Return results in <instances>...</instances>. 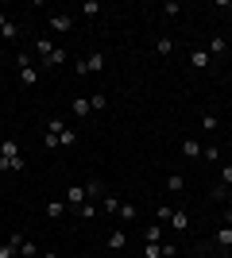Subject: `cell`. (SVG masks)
Listing matches in <instances>:
<instances>
[{
	"label": "cell",
	"instance_id": "9",
	"mask_svg": "<svg viewBox=\"0 0 232 258\" xmlns=\"http://www.w3.org/2000/svg\"><path fill=\"white\" fill-rule=\"evenodd\" d=\"M70 116H74V119H85V116H93V104H89L85 97H74V100H70Z\"/></svg>",
	"mask_w": 232,
	"mask_h": 258
},
{
	"label": "cell",
	"instance_id": "26",
	"mask_svg": "<svg viewBox=\"0 0 232 258\" xmlns=\"http://www.w3.org/2000/svg\"><path fill=\"white\" fill-rule=\"evenodd\" d=\"M201 158H205V162H221V147H213V143H209V147H201Z\"/></svg>",
	"mask_w": 232,
	"mask_h": 258
},
{
	"label": "cell",
	"instance_id": "4",
	"mask_svg": "<svg viewBox=\"0 0 232 258\" xmlns=\"http://www.w3.org/2000/svg\"><path fill=\"white\" fill-rule=\"evenodd\" d=\"M51 31L55 35H70L74 31V16H70V12H51Z\"/></svg>",
	"mask_w": 232,
	"mask_h": 258
},
{
	"label": "cell",
	"instance_id": "23",
	"mask_svg": "<svg viewBox=\"0 0 232 258\" xmlns=\"http://www.w3.org/2000/svg\"><path fill=\"white\" fill-rule=\"evenodd\" d=\"M144 235H147V243H163V224H155V227H144Z\"/></svg>",
	"mask_w": 232,
	"mask_h": 258
},
{
	"label": "cell",
	"instance_id": "7",
	"mask_svg": "<svg viewBox=\"0 0 232 258\" xmlns=\"http://www.w3.org/2000/svg\"><path fill=\"white\" fill-rule=\"evenodd\" d=\"M62 66H66V50L62 46H55L47 58H39V70H62Z\"/></svg>",
	"mask_w": 232,
	"mask_h": 258
},
{
	"label": "cell",
	"instance_id": "2",
	"mask_svg": "<svg viewBox=\"0 0 232 258\" xmlns=\"http://www.w3.org/2000/svg\"><path fill=\"white\" fill-rule=\"evenodd\" d=\"M23 170V147L16 139H0V173Z\"/></svg>",
	"mask_w": 232,
	"mask_h": 258
},
{
	"label": "cell",
	"instance_id": "12",
	"mask_svg": "<svg viewBox=\"0 0 232 258\" xmlns=\"http://www.w3.org/2000/svg\"><path fill=\"white\" fill-rule=\"evenodd\" d=\"M47 216H51V220H62V216H70V205L62 197H58V201H47Z\"/></svg>",
	"mask_w": 232,
	"mask_h": 258
},
{
	"label": "cell",
	"instance_id": "32",
	"mask_svg": "<svg viewBox=\"0 0 232 258\" xmlns=\"http://www.w3.org/2000/svg\"><path fill=\"white\" fill-rule=\"evenodd\" d=\"M221 185H228V189H232V166H221Z\"/></svg>",
	"mask_w": 232,
	"mask_h": 258
},
{
	"label": "cell",
	"instance_id": "27",
	"mask_svg": "<svg viewBox=\"0 0 232 258\" xmlns=\"http://www.w3.org/2000/svg\"><path fill=\"white\" fill-rule=\"evenodd\" d=\"M224 50H228V43H224L221 35H217V39H209V58H213V54H224Z\"/></svg>",
	"mask_w": 232,
	"mask_h": 258
},
{
	"label": "cell",
	"instance_id": "21",
	"mask_svg": "<svg viewBox=\"0 0 232 258\" xmlns=\"http://www.w3.org/2000/svg\"><path fill=\"white\" fill-rule=\"evenodd\" d=\"M20 258H39V247L31 239H20Z\"/></svg>",
	"mask_w": 232,
	"mask_h": 258
},
{
	"label": "cell",
	"instance_id": "33",
	"mask_svg": "<svg viewBox=\"0 0 232 258\" xmlns=\"http://www.w3.org/2000/svg\"><path fill=\"white\" fill-rule=\"evenodd\" d=\"M39 258H58V254H39Z\"/></svg>",
	"mask_w": 232,
	"mask_h": 258
},
{
	"label": "cell",
	"instance_id": "10",
	"mask_svg": "<svg viewBox=\"0 0 232 258\" xmlns=\"http://www.w3.org/2000/svg\"><path fill=\"white\" fill-rule=\"evenodd\" d=\"M39 77H43V70H39V66H20V81H23V85H27V89H31V85H39Z\"/></svg>",
	"mask_w": 232,
	"mask_h": 258
},
{
	"label": "cell",
	"instance_id": "20",
	"mask_svg": "<svg viewBox=\"0 0 232 258\" xmlns=\"http://www.w3.org/2000/svg\"><path fill=\"white\" fill-rule=\"evenodd\" d=\"M166 189H170V193H182V189H186V177H182V173H170V177H166Z\"/></svg>",
	"mask_w": 232,
	"mask_h": 258
},
{
	"label": "cell",
	"instance_id": "28",
	"mask_svg": "<svg viewBox=\"0 0 232 258\" xmlns=\"http://www.w3.org/2000/svg\"><path fill=\"white\" fill-rule=\"evenodd\" d=\"M85 193H89V197H105V185L93 177V181H85Z\"/></svg>",
	"mask_w": 232,
	"mask_h": 258
},
{
	"label": "cell",
	"instance_id": "29",
	"mask_svg": "<svg viewBox=\"0 0 232 258\" xmlns=\"http://www.w3.org/2000/svg\"><path fill=\"white\" fill-rule=\"evenodd\" d=\"M89 16V20H93V16H101V0H85V8H81Z\"/></svg>",
	"mask_w": 232,
	"mask_h": 258
},
{
	"label": "cell",
	"instance_id": "15",
	"mask_svg": "<svg viewBox=\"0 0 232 258\" xmlns=\"http://www.w3.org/2000/svg\"><path fill=\"white\" fill-rule=\"evenodd\" d=\"M182 158H201V143L190 135V139H182Z\"/></svg>",
	"mask_w": 232,
	"mask_h": 258
},
{
	"label": "cell",
	"instance_id": "16",
	"mask_svg": "<svg viewBox=\"0 0 232 258\" xmlns=\"http://www.w3.org/2000/svg\"><path fill=\"white\" fill-rule=\"evenodd\" d=\"M124 220V224H135V220H140V208L135 205H128V201H120V212H116Z\"/></svg>",
	"mask_w": 232,
	"mask_h": 258
},
{
	"label": "cell",
	"instance_id": "17",
	"mask_svg": "<svg viewBox=\"0 0 232 258\" xmlns=\"http://www.w3.org/2000/svg\"><path fill=\"white\" fill-rule=\"evenodd\" d=\"M170 50H174V39H170V35H159V39H155V54H159V58H166Z\"/></svg>",
	"mask_w": 232,
	"mask_h": 258
},
{
	"label": "cell",
	"instance_id": "11",
	"mask_svg": "<svg viewBox=\"0 0 232 258\" xmlns=\"http://www.w3.org/2000/svg\"><path fill=\"white\" fill-rule=\"evenodd\" d=\"M97 208H101L105 216H116V212H120V197H116V193H105V197L97 201Z\"/></svg>",
	"mask_w": 232,
	"mask_h": 258
},
{
	"label": "cell",
	"instance_id": "19",
	"mask_svg": "<svg viewBox=\"0 0 232 258\" xmlns=\"http://www.w3.org/2000/svg\"><path fill=\"white\" fill-rule=\"evenodd\" d=\"M70 212H74L77 220H93V216H97L101 208H97V205H89V201H85V205H81V208H70Z\"/></svg>",
	"mask_w": 232,
	"mask_h": 258
},
{
	"label": "cell",
	"instance_id": "5",
	"mask_svg": "<svg viewBox=\"0 0 232 258\" xmlns=\"http://www.w3.org/2000/svg\"><path fill=\"white\" fill-rule=\"evenodd\" d=\"M62 201H66L70 208H81L89 201V193H85V185H66V193H62Z\"/></svg>",
	"mask_w": 232,
	"mask_h": 258
},
{
	"label": "cell",
	"instance_id": "30",
	"mask_svg": "<svg viewBox=\"0 0 232 258\" xmlns=\"http://www.w3.org/2000/svg\"><path fill=\"white\" fill-rule=\"evenodd\" d=\"M178 12H182V8H178V4H174V0H166V4H163V16H166V20H174V16H178Z\"/></svg>",
	"mask_w": 232,
	"mask_h": 258
},
{
	"label": "cell",
	"instance_id": "1",
	"mask_svg": "<svg viewBox=\"0 0 232 258\" xmlns=\"http://www.w3.org/2000/svg\"><path fill=\"white\" fill-rule=\"evenodd\" d=\"M43 147L47 151H55V147L70 151V147H77V131L66 127L62 119H51V123H47V135H43Z\"/></svg>",
	"mask_w": 232,
	"mask_h": 258
},
{
	"label": "cell",
	"instance_id": "34",
	"mask_svg": "<svg viewBox=\"0 0 232 258\" xmlns=\"http://www.w3.org/2000/svg\"><path fill=\"white\" fill-rule=\"evenodd\" d=\"M0 66H4V58H0Z\"/></svg>",
	"mask_w": 232,
	"mask_h": 258
},
{
	"label": "cell",
	"instance_id": "3",
	"mask_svg": "<svg viewBox=\"0 0 232 258\" xmlns=\"http://www.w3.org/2000/svg\"><path fill=\"white\" fill-rule=\"evenodd\" d=\"M213 247L221 250V254H232V224H221L213 231Z\"/></svg>",
	"mask_w": 232,
	"mask_h": 258
},
{
	"label": "cell",
	"instance_id": "18",
	"mask_svg": "<svg viewBox=\"0 0 232 258\" xmlns=\"http://www.w3.org/2000/svg\"><path fill=\"white\" fill-rule=\"evenodd\" d=\"M124 247H128V235H124L120 227H116V231L109 235V250H124Z\"/></svg>",
	"mask_w": 232,
	"mask_h": 258
},
{
	"label": "cell",
	"instance_id": "22",
	"mask_svg": "<svg viewBox=\"0 0 232 258\" xmlns=\"http://www.w3.org/2000/svg\"><path fill=\"white\" fill-rule=\"evenodd\" d=\"M209 201H217V205H224V201H228V185H213V193H209Z\"/></svg>",
	"mask_w": 232,
	"mask_h": 258
},
{
	"label": "cell",
	"instance_id": "25",
	"mask_svg": "<svg viewBox=\"0 0 232 258\" xmlns=\"http://www.w3.org/2000/svg\"><path fill=\"white\" fill-rule=\"evenodd\" d=\"M89 104H93V112H105V108H109V97H105V93H93Z\"/></svg>",
	"mask_w": 232,
	"mask_h": 258
},
{
	"label": "cell",
	"instance_id": "6",
	"mask_svg": "<svg viewBox=\"0 0 232 258\" xmlns=\"http://www.w3.org/2000/svg\"><path fill=\"white\" fill-rule=\"evenodd\" d=\"M105 62H109V58H105V54H89L85 62H77V74H101V70H105Z\"/></svg>",
	"mask_w": 232,
	"mask_h": 258
},
{
	"label": "cell",
	"instance_id": "13",
	"mask_svg": "<svg viewBox=\"0 0 232 258\" xmlns=\"http://www.w3.org/2000/svg\"><path fill=\"white\" fill-rule=\"evenodd\" d=\"M166 224L174 227V231H186V227H190V212H186V208H174V212H170V220H166Z\"/></svg>",
	"mask_w": 232,
	"mask_h": 258
},
{
	"label": "cell",
	"instance_id": "24",
	"mask_svg": "<svg viewBox=\"0 0 232 258\" xmlns=\"http://www.w3.org/2000/svg\"><path fill=\"white\" fill-rule=\"evenodd\" d=\"M221 127V119L213 116V112H205V116H201V131H217Z\"/></svg>",
	"mask_w": 232,
	"mask_h": 258
},
{
	"label": "cell",
	"instance_id": "31",
	"mask_svg": "<svg viewBox=\"0 0 232 258\" xmlns=\"http://www.w3.org/2000/svg\"><path fill=\"white\" fill-rule=\"evenodd\" d=\"M170 212H174V208H170V205H159V212H155V220H159V224H166V220H170Z\"/></svg>",
	"mask_w": 232,
	"mask_h": 258
},
{
	"label": "cell",
	"instance_id": "8",
	"mask_svg": "<svg viewBox=\"0 0 232 258\" xmlns=\"http://www.w3.org/2000/svg\"><path fill=\"white\" fill-rule=\"evenodd\" d=\"M0 39H8V43H12V39H20V23L12 20L8 12H0Z\"/></svg>",
	"mask_w": 232,
	"mask_h": 258
},
{
	"label": "cell",
	"instance_id": "14",
	"mask_svg": "<svg viewBox=\"0 0 232 258\" xmlns=\"http://www.w3.org/2000/svg\"><path fill=\"white\" fill-rule=\"evenodd\" d=\"M209 50H190V66H194V70H209Z\"/></svg>",
	"mask_w": 232,
	"mask_h": 258
}]
</instances>
